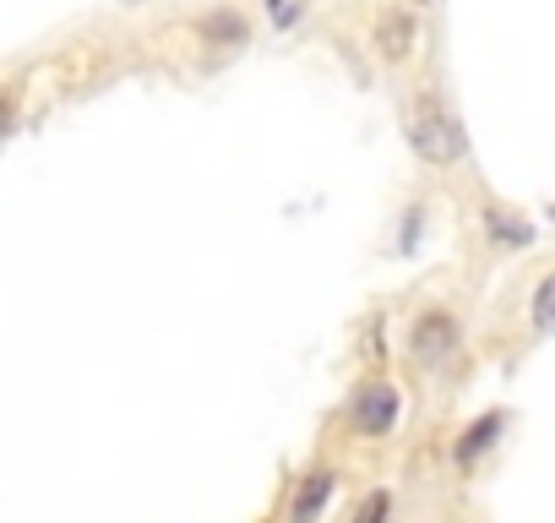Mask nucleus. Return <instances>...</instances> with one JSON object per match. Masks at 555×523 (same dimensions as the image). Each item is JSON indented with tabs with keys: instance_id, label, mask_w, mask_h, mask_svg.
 <instances>
[{
	"instance_id": "nucleus-1",
	"label": "nucleus",
	"mask_w": 555,
	"mask_h": 523,
	"mask_svg": "<svg viewBox=\"0 0 555 523\" xmlns=\"http://www.w3.org/2000/svg\"><path fill=\"white\" fill-rule=\"evenodd\" d=\"M409 137H414V148H420V158H430V164H457L463 158V126L441 110V104H420L414 110V120H409Z\"/></svg>"
},
{
	"instance_id": "nucleus-2",
	"label": "nucleus",
	"mask_w": 555,
	"mask_h": 523,
	"mask_svg": "<svg viewBox=\"0 0 555 523\" xmlns=\"http://www.w3.org/2000/svg\"><path fill=\"white\" fill-rule=\"evenodd\" d=\"M392 420H398V387H387V382L360 387V398H354V425H360L365 436H387Z\"/></svg>"
},
{
	"instance_id": "nucleus-3",
	"label": "nucleus",
	"mask_w": 555,
	"mask_h": 523,
	"mask_svg": "<svg viewBox=\"0 0 555 523\" xmlns=\"http://www.w3.org/2000/svg\"><path fill=\"white\" fill-rule=\"evenodd\" d=\"M452 349H457V322H452V317L430 311V317L414 322V355H420L425 366H441Z\"/></svg>"
},
{
	"instance_id": "nucleus-4",
	"label": "nucleus",
	"mask_w": 555,
	"mask_h": 523,
	"mask_svg": "<svg viewBox=\"0 0 555 523\" xmlns=\"http://www.w3.org/2000/svg\"><path fill=\"white\" fill-rule=\"evenodd\" d=\"M376 50H382L387 61H403V55L414 50V17H409V12H387V17L376 23Z\"/></svg>"
},
{
	"instance_id": "nucleus-5",
	"label": "nucleus",
	"mask_w": 555,
	"mask_h": 523,
	"mask_svg": "<svg viewBox=\"0 0 555 523\" xmlns=\"http://www.w3.org/2000/svg\"><path fill=\"white\" fill-rule=\"evenodd\" d=\"M327 496H333V474H311V480L300 485V496H295L289 518H295V523H317V518H322V507H327Z\"/></svg>"
},
{
	"instance_id": "nucleus-6",
	"label": "nucleus",
	"mask_w": 555,
	"mask_h": 523,
	"mask_svg": "<svg viewBox=\"0 0 555 523\" xmlns=\"http://www.w3.org/2000/svg\"><path fill=\"white\" fill-rule=\"evenodd\" d=\"M533 328L539 333H555V273L539 284V295H533Z\"/></svg>"
},
{
	"instance_id": "nucleus-7",
	"label": "nucleus",
	"mask_w": 555,
	"mask_h": 523,
	"mask_svg": "<svg viewBox=\"0 0 555 523\" xmlns=\"http://www.w3.org/2000/svg\"><path fill=\"white\" fill-rule=\"evenodd\" d=\"M267 17H272V28H295L300 0H267Z\"/></svg>"
},
{
	"instance_id": "nucleus-8",
	"label": "nucleus",
	"mask_w": 555,
	"mask_h": 523,
	"mask_svg": "<svg viewBox=\"0 0 555 523\" xmlns=\"http://www.w3.org/2000/svg\"><path fill=\"white\" fill-rule=\"evenodd\" d=\"M495 425H501V414H485V420H479V425L468 431V442H463V458H474V452H479V447L490 442V431H495Z\"/></svg>"
},
{
	"instance_id": "nucleus-9",
	"label": "nucleus",
	"mask_w": 555,
	"mask_h": 523,
	"mask_svg": "<svg viewBox=\"0 0 555 523\" xmlns=\"http://www.w3.org/2000/svg\"><path fill=\"white\" fill-rule=\"evenodd\" d=\"M354 523H387V496H371L365 507H360V518Z\"/></svg>"
},
{
	"instance_id": "nucleus-10",
	"label": "nucleus",
	"mask_w": 555,
	"mask_h": 523,
	"mask_svg": "<svg viewBox=\"0 0 555 523\" xmlns=\"http://www.w3.org/2000/svg\"><path fill=\"white\" fill-rule=\"evenodd\" d=\"M7 120H12V104H7V99H0V131H7Z\"/></svg>"
},
{
	"instance_id": "nucleus-11",
	"label": "nucleus",
	"mask_w": 555,
	"mask_h": 523,
	"mask_svg": "<svg viewBox=\"0 0 555 523\" xmlns=\"http://www.w3.org/2000/svg\"><path fill=\"white\" fill-rule=\"evenodd\" d=\"M550 218H555V207H550Z\"/></svg>"
}]
</instances>
